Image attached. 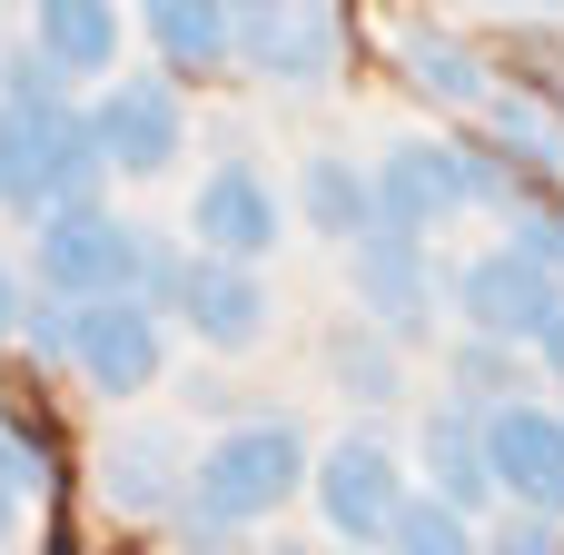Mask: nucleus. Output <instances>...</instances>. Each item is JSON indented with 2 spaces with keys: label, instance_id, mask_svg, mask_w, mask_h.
Wrapping results in <instances>:
<instances>
[{
  "label": "nucleus",
  "instance_id": "2",
  "mask_svg": "<svg viewBox=\"0 0 564 555\" xmlns=\"http://www.w3.org/2000/svg\"><path fill=\"white\" fill-rule=\"evenodd\" d=\"M297 487H307V437H297V427H278V417H258V427H228V437L188 467V516L228 536V526L278 516Z\"/></svg>",
  "mask_w": 564,
  "mask_h": 555
},
{
  "label": "nucleus",
  "instance_id": "6",
  "mask_svg": "<svg viewBox=\"0 0 564 555\" xmlns=\"http://www.w3.org/2000/svg\"><path fill=\"white\" fill-rule=\"evenodd\" d=\"M456 308H466V328H476L486 348H535L564 318V278H545L525 248H486V258H466Z\"/></svg>",
  "mask_w": 564,
  "mask_h": 555
},
{
  "label": "nucleus",
  "instance_id": "21",
  "mask_svg": "<svg viewBox=\"0 0 564 555\" xmlns=\"http://www.w3.org/2000/svg\"><path fill=\"white\" fill-rule=\"evenodd\" d=\"M327 377H337L347 397H397V348H387V338H357V328H347V338L327 348Z\"/></svg>",
  "mask_w": 564,
  "mask_h": 555
},
{
  "label": "nucleus",
  "instance_id": "25",
  "mask_svg": "<svg viewBox=\"0 0 564 555\" xmlns=\"http://www.w3.org/2000/svg\"><path fill=\"white\" fill-rule=\"evenodd\" d=\"M30 487H40V447H30V437H20V427H0V497H10V506H20V497H30Z\"/></svg>",
  "mask_w": 564,
  "mask_h": 555
},
{
  "label": "nucleus",
  "instance_id": "3",
  "mask_svg": "<svg viewBox=\"0 0 564 555\" xmlns=\"http://www.w3.org/2000/svg\"><path fill=\"white\" fill-rule=\"evenodd\" d=\"M496 189H506V179H496L486 149L397 139V149L367 169V228H406V238H426L436 218H456V209H476V199H496Z\"/></svg>",
  "mask_w": 564,
  "mask_h": 555
},
{
  "label": "nucleus",
  "instance_id": "22",
  "mask_svg": "<svg viewBox=\"0 0 564 555\" xmlns=\"http://www.w3.org/2000/svg\"><path fill=\"white\" fill-rule=\"evenodd\" d=\"M496 139H506V149H535L545 169H564V129H555L545 99H496Z\"/></svg>",
  "mask_w": 564,
  "mask_h": 555
},
{
  "label": "nucleus",
  "instance_id": "11",
  "mask_svg": "<svg viewBox=\"0 0 564 555\" xmlns=\"http://www.w3.org/2000/svg\"><path fill=\"white\" fill-rule=\"evenodd\" d=\"M248 70L258 79H288V89H317V79H337V60H347V30H337V10L327 0H278L248 40Z\"/></svg>",
  "mask_w": 564,
  "mask_h": 555
},
{
  "label": "nucleus",
  "instance_id": "27",
  "mask_svg": "<svg viewBox=\"0 0 564 555\" xmlns=\"http://www.w3.org/2000/svg\"><path fill=\"white\" fill-rule=\"evenodd\" d=\"M218 10H228V30H238V40H248V30H258V20H268V10H278V0H218Z\"/></svg>",
  "mask_w": 564,
  "mask_h": 555
},
{
  "label": "nucleus",
  "instance_id": "30",
  "mask_svg": "<svg viewBox=\"0 0 564 555\" xmlns=\"http://www.w3.org/2000/svg\"><path fill=\"white\" fill-rule=\"evenodd\" d=\"M10 516H20V506H10V497H0V546H10Z\"/></svg>",
  "mask_w": 564,
  "mask_h": 555
},
{
  "label": "nucleus",
  "instance_id": "9",
  "mask_svg": "<svg viewBox=\"0 0 564 555\" xmlns=\"http://www.w3.org/2000/svg\"><path fill=\"white\" fill-rule=\"evenodd\" d=\"M159 357H169V338H159V308H149V298H99V308H79L69 367H79L99 397H139V387L159 377Z\"/></svg>",
  "mask_w": 564,
  "mask_h": 555
},
{
  "label": "nucleus",
  "instance_id": "8",
  "mask_svg": "<svg viewBox=\"0 0 564 555\" xmlns=\"http://www.w3.org/2000/svg\"><path fill=\"white\" fill-rule=\"evenodd\" d=\"M476 437H486V487H496V497H516L535 526L564 516V417L555 407L506 397L496 417H476Z\"/></svg>",
  "mask_w": 564,
  "mask_h": 555
},
{
  "label": "nucleus",
  "instance_id": "5",
  "mask_svg": "<svg viewBox=\"0 0 564 555\" xmlns=\"http://www.w3.org/2000/svg\"><path fill=\"white\" fill-rule=\"evenodd\" d=\"M307 497H317V516H327L347 546H387V526H397V506H406V467H397V447H377V437L357 427V437H337L327 457H307Z\"/></svg>",
  "mask_w": 564,
  "mask_h": 555
},
{
  "label": "nucleus",
  "instance_id": "20",
  "mask_svg": "<svg viewBox=\"0 0 564 555\" xmlns=\"http://www.w3.org/2000/svg\"><path fill=\"white\" fill-rule=\"evenodd\" d=\"M387 555H476V526H466V516H446L436 497H406V506H397V526H387Z\"/></svg>",
  "mask_w": 564,
  "mask_h": 555
},
{
  "label": "nucleus",
  "instance_id": "24",
  "mask_svg": "<svg viewBox=\"0 0 564 555\" xmlns=\"http://www.w3.org/2000/svg\"><path fill=\"white\" fill-rule=\"evenodd\" d=\"M20 338H30V357L50 367V357L79 348V308H59V298H50V308H20Z\"/></svg>",
  "mask_w": 564,
  "mask_h": 555
},
{
  "label": "nucleus",
  "instance_id": "28",
  "mask_svg": "<svg viewBox=\"0 0 564 555\" xmlns=\"http://www.w3.org/2000/svg\"><path fill=\"white\" fill-rule=\"evenodd\" d=\"M20 328V288H10V268H0V338Z\"/></svg>",
  "mask_w": 564,
  "mask_h": 555
},
{
  "label": "nucleus",
  "instance_id": "12",
  "mask_svg": "<svg viewBox=\"0 0 564 555\" xmlns=\"http://www.w3.org/2000/svg\"><path fill=\"white\" fill-rule=\"evenodd\" d=\"M169 298H178V318H188L208 348H258V338H268V278H258V268L188 258V268L169 278Z\"/></svg>",
  "mask_w": 564,
  "mask_h": 555
},
{
  "label": "nucleus",
  "instance_id": "23",
  "mask_svg": "<svg viewBox=\"0 0 564 555\" xmlns=\"http://www.w3.org/2000/svg\"><path fill=\"white\" fill-rule=\"evenodd\" d=\"M506 248H525L545 278H564V209H516V238Z\"/></svg>",
  "mask_w": 564,
  "mask_h": 555
},
{
  "label": "nucleus",
  "instance_id": "16",
  "mask_svg": "<svg viewBox=\"0 0 564 555\" xmlns=\"http://www.w3.org/2000/svg\"><path fill=\"white\" fill-rule=\"evenodd\" d=\"M426 477H436V506L446 516H476L496 487H486V437H476V417L466 407H436L426 417Z\"/></svg>",
  "mask_w": 564,
  "mask_h": 555
},
{
  "label": "nucleus",
  "instance_id": "7",
  "mask_svg": "<svg viewBox=\"0 0 564 555\" xmlns=\"http://www.w3.org/2000/svg\"><path fill=\"white\" fill-rule=\"evenodd\" d=\"M178 139H188V109H178V89H169L159 70L109 79V89H99V109H89V149H99V169L159 179V169L178 159Z\"/></svg>",
  "mask_w": 564,
  "mask_h": 555
},
{
  "label": "nucleus",
  "instance_id": "29",
  "mask_svg": "<svg viewBox=\"0 0 564 555\" xmlns=\"http://www.w3.org/2000/svg\"><path fill=\"white\" fill-rule=\"evenodd\" d=\"M535 348H545V367H555V377H564V318H555V328H545V338H535Z\"/></svg>",
  "mask_w": 564,
  "mask_h": 555
},
{
  "label": "nucleus",
  "instance_id": "1",
  "mask_svg": "<svg viewBox=\"0 0 564 555\" xmlns=\"http://www.w3.org/2000/svg\"><path fill=\"white\" fill-rule=\"evenodd\" d=\"M99 149H89V119L50 89V99H0V209H30V218H59V209H89L99 189Z\"/></svg>",
  "mask_w": 564,
  "mask_h": 555
},
{
  "label": "nucleus",
  "instance_id": "13",
  "mask_svg": "<svg viewBox=\"0 0 564 555\" xmlns=\"http://www.w3.org/2000/svg\"><path fill=\"white\" fill-rule=\"evenodd\" d=\"M188 437L178 427H129V437H109V457H99V487H109V506L119 516H169V506H188Z\"/></svg>",
  "mask_w": 564,
  "mask_h": 555
},
{
  "label": "nucleus",
  "instance_id": "10",
  "mask_svg": "<svg viewBox=\"0 0 564 555\" xmlns=\"http://www.w3.org/2000/svg\"><path fill=\"white\" fill-rule=\"evenodd\" d=\"M278 189L258 179V169H208L198 179V209H188V228H198V258H228V268H258L268 248H278Z\"/></svg>",
  "mask_w": 564,
  "mask_h": 555
},
{
  "label": "nucleus",
  "instance_id": "32",
  "mask_svg": "<svg viewBox=\"0 0 564 555\" xmlns=\"http://www.w3.org/2000/svg\"><path fill=\"white\" fill-rule=\"evenodd\" d=\"M545 10H564V0H545Z\"/></svg>",
  "mask_w": 564,
  "mask_h": 555
},
{
  "label": "nucleus",
  "instance_id": "15",
  "mask_svg": "<svg viewBox=\"0 0 564 555\" xmlns=\"http://www.w3.org/2000/svg\"><path fill=\"white\" fill-rule=\"evenodd\" d=\"M30 60L40 70H69V79H99L119 60V0H40Z\"/></svg>",
  "mask_w": 564,
  "mask_h": 555
},
{
  "label": "nucleus",
  "instance_id": "31",
  "mask_svg": "<svg viewBox=\"0 0 564 555\" xmlns=\"http://www.w3.org/2000/svg\"><path fill=\"white\" fill-rule=\"evenodd\" d=\"M268 555H317V546H288V536H278V546H268Z\"/></svg>",
  "mask_w": 564,
  "mask_h": 555
},
{
  "label": "nucleus",
  "instance_id": "26",
  "mask_svg": "<svg viewBox=\"0 0 564 555\" xmlns=\"http://www.w3.org/2000/svg\"><path fill=\"white\" fill-rule=\"evenodd\" d=\"M476 555H564V546H555V536H545V526H516L506 546H476Z\"/></svg>",
  "mask_w": 564,
  "mask_h": 555
},
{
  "label": "nucleus",
  "instance_id": "4",
  "mask_svg": "<svg viewBox=\"0 0 564 555\" xmlns=\"http://www.w3.org/2000/svg\"><path fill=\"white\" fill-rule=\"evenodd\" d=\"M139 278H149V238H139V228H119V218H99V209H59V218L40 228V288H50L59 308L129 298Z\"/></svg>",
  "mask_w": 564,
  "mask_h": 555
},
{
  "label": "nucleus",
  "instance_id": "14",
  "mask_svg": "<svg viewBox=\"0 0 564 555\" xmlns=\"http://www.w3.org/2000/svg\"><path fill=\"white\" fill-rule=\"evenodd\" d=\"M347 268H357V298H367V318H377V328H426V308H436L426 238H406V228H367Z\"/></svg>",
  "mask_w": 564,
  "mask_h": 555
},
{
  "label": "nucleus",
  "instance_id": "18",
  "mask_svg": "<svg viewBox=\"0 0 564 555\" xmlns=\"http://www.w3.org/2000/svg\"><path fill=\"white\" fill-rule=\"evenodd\" d=\"M297 218L317 228V238H367V169H347V159H307L297 169Z\"/></svg>",
  "mask_w": 564,
  "mask_h": 555
},
{
  "label": "nucleus",
  "instance_id": "19",
  "mask_svg": "<svg viewBox=\"0 0 564 555\" xmlns=\"http://www.w3.org/2000/svg\"><path fill=\"white\" fill-rule=\"evenodd\" d=\"M397 60H406V79H416L426 99H446V109L496 99V89H486V60H476L466 40H446V30H406V50H397Z\"/></svg>",
  "mask_w": 564,
  "mask_h": 555
},
{
  "label": "nucleus",
  "instance_id": "17",
  "mask_svg": "<svg viewBox=\"0 0 564 555\" xmlns=\"http://www.w3.org/2000/svg\"><path fill=\"white\" fill-rule=\"evenodd\" d=\"M139 20H149V40L169 50V70H218V60H238V30H228L218 0H149Z\"/></svg>",
  "mask_w": 564,
  "mask_h": 555
}]
</instances>
